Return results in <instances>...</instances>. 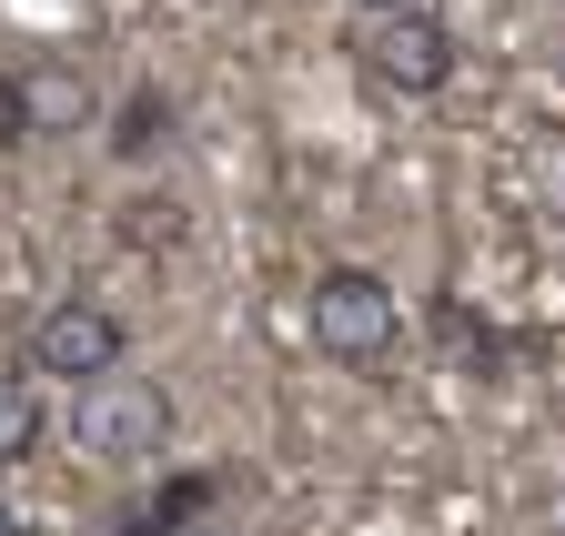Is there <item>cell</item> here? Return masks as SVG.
<instances>
[{
	"mask_svg": "<svg viewBox=\"0 0 565 536\" xmlns=\"http://www.w3.org/2000/svg\"><path fill=\"white\" fill-rule=\"evenodd\" d=\"M455 61L465 51L435 11H353V72L374 92H394V102H435L455 82Z\"/></svg>",
	"mask_w": 565,
	"mask_h": 536,
	"instance_id": "obj_3",
	"label": "cell"
},
{
	"mask_svg": "<svg viewBox=\"0 0 565 536\" xmlns=\"http://www.w3.org/2000/svg\"><path fill=\"white\" fill-rule=\"evenodd\" d=\"M0 536H21V506H11V496H0Z\"/></svg>",
	"mask_w": 565,
	"mask_h": 536,
	"instance_id": "obj_12",
	"label": "cell"
},
{
	"mask_svg": "<svg viewBox=\"0 0 565 536\" xmlns=\"http://www.w3.org/2000/svg\"><path fill=\"white\" fill-rule=\"evenodd\" d=\"M162 143H172V92L141 82V92L121 102V122H111V153H121V162H152Z\"/></svg>",
	"mask_w": 565,
	"mask_h": 536,
	"instance_id": "obj_7",
	"label": "cell"
},
{
	"mask_svg": "<svg viewBox=\"0 0 565 536\" xmlns=\"http://www.w3.org/2000/svg\"><path fill=\"white\" fill-rule=\"evenodd\" d=\"M31 122H41V143H71V132H92L102 122V82L82 72V61H31Z\"/></svg>",
	"mask_w": 565,
	"mask_h": 536,
	"instance_id": "obj_6",
	"label": "cell"
},
{
	"mask_svg": "<svg viewBox=\"0 0 565 536\" xmlns=\"http://www.w3.org/2000/svg\"><path fill=\"white\" fill-rule=\"evenodd\" d=\"M31 365L61 375V385H92V375L131 365V324H121L102 294H61V304L31 324Z\"/></svg>",
	"mask_w": 565,
	"mask_h": 536,
	"instance_id": "obj_4",
	"label": "cell"
},
{
	"mask_svg": "<svg viewBox=\"0 0 565 536\" xmlns=\"http://www.w3.org/2000/svg\"><path fill=\"white\" fill-rule=\"evenodd\" d=\"M303 324H313V355L343 375H384L404 355V304L374 263H323L313 294H303Z\"/></svg>",
	"mask_w": 565,
	"mask_h": 536,
	"instance_id": "obj_1",
	"label": "cell"
},
{
	"mask_svg": "<svg viewBox=\"0 0 565 536\" xmlns=\"http://www.w3.org/2000/svg\"><path fill=\"white\" fill-rule=\"evenodd\" d=\"M353 11H424V0H353Z\"/></svg>",
	"mask_w": 565,
	"mask_h": 536,
	"instance_id": "obj_11",
	"label": "cell"
},
{
	"mask_svg": "<svg viewBox=\"0 0 565 536\" xmlns=\"http://www.w3.org/2000/svg\"><path fill=\"white\" fill-rule=\"evenodd\" d=\"M71 445H82L92 465L141 476V465L172 445V385H162V375H131V365L71 385Z\"/></svg>",
	"mask_w": 565,
	"mask_h": 536,
	"instance_id": "obj_2",
	"label": "cell"
},
{
	"mask_svg": "<svg viewBox=\"0 0 565 536\" xmlns=\"http://www.w3.org/2000/svg\"><path fill=\"white\" fill-rule=\"evenodd\" d=\"M31 455H41V395H31L21 375H0V476L31 465Z\"/></svg>",
	"mask_w": 565,
	"mask_h": 536,
	"instance_id": "obj_8",
	"label": "cell"
},
{
	"mask_svg": "<svg viewBox=\"0 0 565 536\" xmlns=\"http://www.w3.org/2000/svg\"><path fill=\"white\" fill-rule=\"evenodd\" d=\"M172 233H182V203H162V192L131 203V243H172Z\"/></svg>",
	"mask_w": 565,
	"mask_h": 536,
	"instance_id": "obj_10",
	"label": "cell"
},
{
	"mask_svg": "<svg viewBox=\"0 0 565 536\" xmlns=\"http://www.w3.org/2000/svg\"><path fill=\"white\" fill-rule=\"evenodd\" d=\"M21 143H41V122H31V82H21V72H0V153H21Z\"/></svg>",
	"mask_w": 565,
	"mask_h": 536,
	"instance_id": "obj_9",
	"label": "cell"
},
{
	"mask_svg": "<svg viewBox=\"0 0 565 536\" xmlns=\"http://www.w3.org/2000/svg\"><path fill=\"white\" fill-rule=\"evenodd\" d=\"M212 496H223V476H212V465H182V476H162L141 506H121L111 536H192V526L212 516Z\"/></svg>",
	"mask_w": 565,
	"mask_h": 536,
	"instance_id": "obj_5",
	"label": "cell"
}]
</instances>
